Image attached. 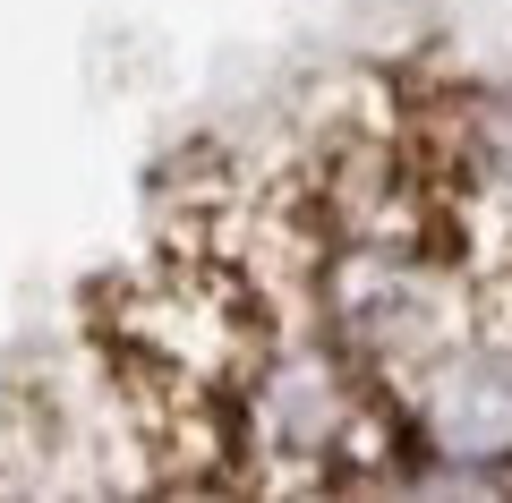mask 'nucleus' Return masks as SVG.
<instances>
[{
    "instance_id": "obj_1",
    "label": "nucleus",
    "mask_w": 512,
    "mask_h": 503,
    "mask_svg": "<svg viewBox=\"0 0 512 503\" xmlns=\"http://www.w3.org/2000/svg\"><path fill=\"white\" fill-rule=\"evenodd\" d=\"M94 367L171 495H512V86L367 77L222 145Z\"/></svg>"
}]
</instances>
